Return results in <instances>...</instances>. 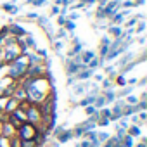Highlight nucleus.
Masks as SVG:
<instances>
[{"label":"nucleus","mask_w":147,"mask_h":147,"mask_svg":"<svg viewBox=\"0 0 147 147\" xmlns=\"http://www.w3.org/2000/svg\"><path fill=\"white\" fill-rule=\"evenodd\" d=\"M28 66H30V57L21 54L18 59H14L12 62H9V75L7 76H11L12 80L23 78L24 73H26V69H28Z\"/></svg>","instance_id":"nucleus-1"},{"label":"nucleus","mask_w":147,"mask_h":147,"mask_svg":"<svg viewBox=\"0 0 147 147\" xmlns=\"http://www.w3.org/2000/svg\"><path fill=\"white\" fill-rule=\"evenodd\" d=\"M16 135H18L21 140H35L40 133H38V130H36V126H35V125H31V123L24 121V123L18 128Z\"/></svg>","instance_id":"nucleus-2"},{"label":"nucleus","mask_w":147,"mask_h":147,"mask_svg":"<svg viewBox=\"0 0 147 147\" xmlns=\"http://www.w3.org/2000/svg\"><path fill=\"white\" fill-rule=\"evenodd\" d=\"M16 80H12L11 76H5L0 80V99L4 97H12V92L16 88Z\"/></svg>","instance_id":"nucleus-3"},{"label":"nucleus","mask_w":147,"mask_h":147,"mask_svg":"<svg viewBox=\"0 0 147 147\" xmlns=\"http://www.w3.org/2000/svg\"><path fill=\"white\" fill-rule=\"evenodd\" d=\"M24 113H26V121L28 123H31V125H38L40 121H42V113H40V107L38 106H35V104H28V107L24 109Z\"/></svg>","instance_id":"nucleus-4"},{"label":"nucleus","mask_w":147,"mask_h":147,"mask_svg":"<svg viewBox=\"0 0 147 147\" xmlns=\"http://www.w3.org/2000/svg\"><path fill=\"white\" fill-rule=\"evenodd\" d=\"M16 131H18V130H16L11 123H7V121H2V125H0V137L11 138V137L16 135Z\"/></svg>","instance_id":"nucleus-5"},{"label":"nucleus","mask_w":147,"mask_h":147,"mask_svg":"<svg viewBox=\"0 0 147 147\" xmlns=\"http://www.w3.org/2000/svg\"><path fill=\"white\" fill-rule=\"evenodd\" d=\"M18 107H19V100H16L14 97H11V99L7 100V104H5V107H4V111L11 114V113H14V111H16Z\"/></svg>","instance_id":"nucleus-6"},{"label":"nucleus","mask_w":147,"mask_h":147,"mask_svg":"<svg viewBox=\"0 0 147 147\" xmlns=\"http://www.w3.org/2000/svg\"><path fill=\"white\" fill-rule=\"evenodd\" d=\"M9 75V64H2V66H0V80H2V78H5Z\"/></svg>","instance_id":"nucleus-7"},{"label":"nucleus","mask_w":147,"mask_h":147,"mask_svg":"<svg viewBox=\"0 0 147 147\" xmlns=\"http://www.w3.org/2000/svg\"><path fill=\"white\" fill-rule=\"evenodd\" d=\"M36 140H21V147H36Z\"/></svg>","instance_id":"nucleus-8"},{"label":"nucleus","mask_w":147,"mask_h":147,"mask_svg":"<svg viewBox=\"0 0 147 147\" xmlns=\"http://www.w3.org/2000/svg\"><path fill=\"white\" fill-rule=\"evenodd\" d=\"M69 135H71V133H67V131H64V133H61V135H59V140H61V142H66V140L69 138Z\"/></svg>","instance_id":"nucleus-9"},{"label":"nucleus","mask_w":147,"mask_h":147,"mask_svg":"<svg viewBox=\"0 0 147 147\" xmlns=\"http://www.w3.org/2000/svg\"><path fill=\"white\" fill-rule=\"evenodd\" d=\"M138 133H140V130H138L137 126H131V128H130V135H138Z\"/></svg>","instance_id":"nucleus-10"},{"label":"nucleus","mask_w":147,"mask_h":147,"mask_svg":"<svg viewBox=\"0 0 147 147\" xmlns=\"http://www.w3.org/2000/svg\"><path fill=\"white\" fill-rule=\"evenodd\" d=\"M0 113H2V107H0Z\"/></svg>","instance_id":"nucleus-11"}]
</instances>
